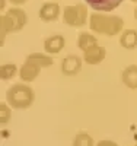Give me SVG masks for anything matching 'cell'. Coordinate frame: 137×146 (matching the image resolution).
Returning a JSON list of instances; mask_svg holds the SVG:
<instances>
[{
    "label": "cell",
    "mask_w": 137,
    "mask_h": 146,
    "mask_svg": "<svg viewBox=\"0 0 137 146\" xmlns=\"http://www.w3.org/2000/svg\"><path fill=\"white\" fill-rule=\"evenodd\" d=\"M89 28L95 34L107 36H114L122 32L124 21L117 15H105L101 12H95L89 16Z\"/></svg>",
    "instance_id": "obj_1"
},
{
    "label": "cell",
    "mask_w": 137,
    "mask_h": 146,
    "mask_svg": "<svg viewBox=\"0 0 137 146\" xmlns=\"http://www.w3.org/2000/svg\"><path fill=\"white\" fill-rule=\"evenodd\" d=\"M28 23V16L26 12L23 9L13 6L10 7L5 15L0 16V35H2V42L5 41V36L9 32H19L25 28V25Z\"/></svg>",
    "instance_id": "obj_2"
},
{
    "label": "cell",
    "mask_w": 137,
    "mask_h": 146,
    "mask_svg": "<svg viewBox=\"0 0 137 146\" xmlns=\"http://www.w3.org/2000/svg\"><path fill=\"white\" fill-rule=\"evenodd\" d=\"M35 100V92L29 85L16 83L12 85L6 92V101L12 108L16 110H26L32 105Z\"/></svg>",
    "instance_id": "obj_3"
},
{
    "label": "cell",
    "mask_w": 137,
    "mask_h": 146,
    "mask_svg": "<svg viewBox=\"0 0 137 146\" xmlns=\"http://www.w3.org/2000/svg\"><path fill=\"white\" fill-rule=\"evenodd\" d=\"M63 19H64V23H67L71 28H82L83 25H86V22H89L86 5L76 3V5L66 6L63 9Z\"/></svg>",
    "instance_id": "obj_4"
},
{
    "label": "cell",
    "mask_w": 137,
    "mask_h": 146,
    "mask_svg": "<svg viewBox=\"0 0 137 146\" xmlns=\"http://www.w3.org/2000/svg\"><path fill=\"white\" fill-rule=\"evenodd\" d=\"M82 69V58L76 54H69L61 62V73L66 76L77 75Z\"/></svg>",
    "instance_id": "obj_5"
},
{
    "label": "cell",
    "mask_w": 137,
    "mask_h": 146,
    "mask_svg": "<svg viewBox=\"0 0 137 146\" xmlns=\"http://www.w3.org/2000/svg\"><path fill=\"white\" fill-rule=\"evenodd\" d=\"M60 13H61V7L57 2H47L40 7L38 16L44 22H54L60 18Z\"/></svg>",
    "instance_id": "obj_6"
},
{
    "label": "cell",
    "mask_w": 137,
    "mask_h": 146,
    "mask_svg": "<svg viewBox=\"0 0 137 146\" xmlns=\"http://www.w3.org/2000/svg\"><path fill=\"white\" fill-rule=\"evenodd\" d=\"M105 57H107V50L99 44H95L91 48H88L86 51H83V60L88 64H92V66L102 63Z\"/></svg>",
    "instance_id": "obj_7"
},
{
    "label": "cell",
    "mask_w": 137,
    "mask_h": 146,
    "mask_svg": "<svg viewBox=\"0 0 137 146\" xmlns=\"http://www.w3.org/2000/svg\"><path fill=\"white\" fill-rule=\"evenodd\" d=\"M66 45L63 35H51L44 40V50L48 54H58Z\"/></svg>",
    "instance_id": "obj_8"
},
{
    "label": "cell",
    "mask_w": 137,
    "mask_h": 146,
    "mask_svg": "<svg viewBox=\"0 0 137 146\" xmlns=\"http://www.w3.org/2000/svg\"><path fill=\"white\" fill-rule=\"evenodd\" d=\"M85 2L95 12H111L117 9L124 0H85Z\"/></svg>",
    "instance_id": "obj_9"
},
{
    "label": "cell",
    "mask_w": 137,
    "mask_h": 146,
    "mask_svg": "<svg viewBox=\"0 0 137 146\" xmlns=\"http://www.w3.org/2000/svg\"><path fill=\"white\" fill-rule=\"evenodd\" d=\"M40 72H41V67H38L34 63L25 62L19 67V78L23 82H32V80H35L36 78L40 76Z\"/></svg>",
    "instance_id": "obj_10"
},
{
    "label": "cell",
    "mask_w": 137,
    "mask_h": 146,
    "mask_svg": "<svg viewBox=\"0 0 137 146\" xmlns=\"http://www.w3.org/2000/svg\"><path fill=\"white\" fill-rule=\"evenodd\" d=\"M121 80L130 89H137V64H130L121 73Z\"/></svg>",
    "instance_id": "obj_11"
},
{
    "label": "cell",
    "mask_w": 137,
    "mask_h": 146,
    "mask_svg": "<svg viewBox=\"0 0 137 146\" xmlns=\"http://www.w3.org/2000/svg\"><path fill=\"white\" fill-rule=\"evenodd\" d=\"M25 62L34 63V64H36V66L41 67V69H45V67L53 66L54 60L51 58V54H48V53H31L26 57Z\"/></svg>",
    "instance_id": "obj_12"
},
{
    "label": "cell",
    "mask_w": 137,
    "mask_h": 146,
    "mask_svg": "<svg viewBox=\"0 0 137 146\" xmlns=\"http://www.w3.org/2000/svg\"><path fill=\"white\" fill-rule=\"evenodd\" d=\"M120 44L126 50L137 48V31L136 29H124L120 35Z\"/></svg>",
    "instance_id": "obj_13"
},
{
    "label": "cell",
    "mask_w": 137,
    "mask_h": 146,
    "mask_svg": "<svg viewBox=\"0 0 137 146\" xmlns=\"http://www.w3.org/2000/svg\"><path fill=\"white\" fill-rule=\"evenodd\" d=\"M98 44L96 36L92 35L91 32H80L77 36V47L80 48L82 51H86L88 48H91L92 45Z\"/></svg>",
    "instance_id": "obj_14"
},
{
    "label": "cell",
    "mask_w": 137,
    "mask_h": 146,
    "mask_svg": "<svg viewBox=\"0 0 137 146\" xmlns=\"http://www.w3.org/2000/svg\"><path fill=\"white\" fill-rule=\"evenodd\" d=\"M16 73H19V69L13 63H6V64L0 66V79H2V80L12 79Z\"/></svg>",
    "instance_id": "obj_15"
},
{
    "label": "cell",
    "mask_w": 137,
    "mask_h": 146,
    "mask_svg": "<svg viewBox=\"0 0 137 146\" xmlns=\"http://www.w3.org/2000/svg\"><path fill=\"white\" fill-rule=\"evenodd\" d=\"M73 146H95V142H93L91 135H88V133H85V131H80L74 136Z\"/></svg>",
    "instance_id": "obj_16"
},
{
    "label": "cell",
    "mask_w": 137,
    "mask_h": 146,
    "mask_svg": "<svg viewBox=\"0 0 137 146\" xmlns=\"http://www.w3.org/2000/svg\"><path fill=\"white\" fill-rule=\"evenodd\" d=\"M12 117V111H10V107L9 104H5L3 101L0 102V124L6 126Z\"/></svg>",
    "instance_id": "obj_17"
},
{
    "label": "cell",
    "mask_w": 137,
    "mask_h": 146,
    "mask_svg": "<svg viewBox=\"0 0 137 146\" xmlns=\"http://www.w3.org/2000/svg\"><path fill=\"white\" fill-rule=\"evenodd\" d=\"M96 146H118V143H115L114 140H101Z\"/></svg>",
    "instance_id": "obj_18"
},
{
    "label": "cell",
    "mask_w": 137,
    "mask_h": 146,
    "mask_svg": "<svg viewBox=\"0 0 137 146\" xmlns=\"http://www.w3.org/2000/svg\"><path fill=\"white\" fill-rule=\"evenodd\" d=\"M9 2L13 5V6H21V5H25L28 0H9Z\"/></svg>",
    "instance_id": "obj_19"
},
{
    "label": "cell",
    "mask_w": 137,
    "mask_h": 146,
    "mask_svg": "<svg viewBox=\"0 0 137 146\" xmlns=\"http://www.w3.org/2000/svg\"><path fill=\"white\" fill-rule=\"evenodd\" d=\"M5 5H6V0H2V6H0V7H2V10H3V7H5Z\"/></svg>",
    "instance_id": "obj_20"
},
{
    "label": "cell",
    "mask_w": 137,
    "mask_h": 146,
    "mask_svg": "<svg viewBox=\"0 0 137 146\" xmlns=\"http://www.w3.org/2000/svg\"><path fill=\"white\" fill-rule=\"evenodd\" d=\"M134 19H136V21H137V7H136V9H134Z\"/></svg>",
    "instance_id": "obj_21"
},
{
    "label": "cell",
    "mask_w": 137,
    "mask_h": 146,
    "mask_svg": "<svg viewBox=\"0 0 137 146\" xmlns=\"http://www.w3.org/2000/svg\"><path fill=\"white\" fill-rule=\"evenodd\" d=\"M130 2H133V3H137V0H130Z\"/></svg>",
    "instance_id": "obj_22"
},
{
    "label": "cell",
    "mask_w": 137,
    "mask_h": 146,
    "mask_svg": "<svg viewBox=\"0 0 137 146\" xmlns=\"http://www.w3.org/2000/svg\"><path fill=\"white\" fill-rule=\"evenodd\" d=\"M133 146H137V145H133Z\"/></svg>",
    "instance_id": "obj_23"
}]
</instances>
